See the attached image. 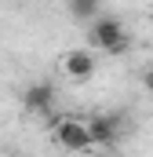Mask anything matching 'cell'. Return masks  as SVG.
Masks as SVG:
<instances>
[{
  "label": "cell",
  "instance_id": "obj_1",
  "mask_svg": "<svg viewBox=\"0 0 153 157\" xmlns=\"http://www.w3.org/2000/svg\"><path fill=\"white\" fill-rule=\"evenodd\" d=\"M91 40H95V48H102L106 55H124V51L131 48V40H128L124 26H120L117 18H99V22L91 26Z\"/></svg>",
  "mask_w": 153,
  "mask_h": 157
},
{
  "label": "cell",
  "instance_id": "obj_2",
  "mask_svg": "<svg viewBox=\"0 0 153 157\" xmlns=\"http://www.w3.org/2000/svg\"><path fill=\"white\" fill-rule=\"evenodd\" d=\"M55 139L62 150H91L95 139H91V128L88 121H76V117H62L55 124Z\"/></svg>",
  "mask_w": 153,
  "mask_h": 157
},
{
  "label": "cell",
  "instance_id": "obj_3",
  "mask_svg": "<svg viewBox=\"0 0 153 157\" xmlns=\"http://www.w3.org/2000/svg\"><path fill=\"white\" fill-rule=\"evenodd\" d=\"M22 102H26L29 113H51V106H55V88H51L47 80H37V84L26 88Z\"/></svg>",
  "mask_w": 153,
  "mask_h": 157
},
{
  "label": "cell",
  "instance_id": "obj_4",
  "mask_svg": "<svg viewBox=\"0 0 153 157\" xmlns=\"http://www.w3.org/2000/svg\"><path fill=\"white\" fill-rule=\"evenodd\" d=\"M88 128H91L95 146H113L117 135H120V117H117V113H102V117H91V121H88Z\"/></svg>",
  "mask_w": 153,
  "mask_h": 157
},
{
  "label": "cell",
  "instance_id": "obj_5",
  "mask_svg": "<svg viewBox=\"0 0 153 157\" xmlns=\"http://www.w3.org/2000/svg\"><path fill=\"white\" fill-rule=\"evenodd\" d=\"M66 73H69L73 80H88L91 73H95V55L84 51V48L69 51V55H66Z\"/></svg>",
  "mask_w": 153,
  "mask_h": 157
},
{
  "label": "cell",
  "instance_id": "obj_6",
  "mask_svg": "<svg viewBox=\"0 0 153 157\" xmlns=\"http://www.w3.org/2000/svg\"><path fill=\"white\" fill-rule=\"evenodd\" d=\"M66 4H69V15L76 22H88L99 15V0H66Z\"/></svg>",
  "mask_w": 153,
  "mask_h": 157
},
{
  "label": "cell",
  "instance_id": "obj_7",
  "mask_svg": "<svg viewBox=\"0 0 153 157\" xmlns=\"http://www.w3.org/2000/svg\"><path fill=\"white\" fill-rule=\"evenodd\" d=\"M142 88L153 95V70H146V73H142Z\"/></svg>",
  "mask_w": 153,
  "mask_h": 157
}]
</instances>
